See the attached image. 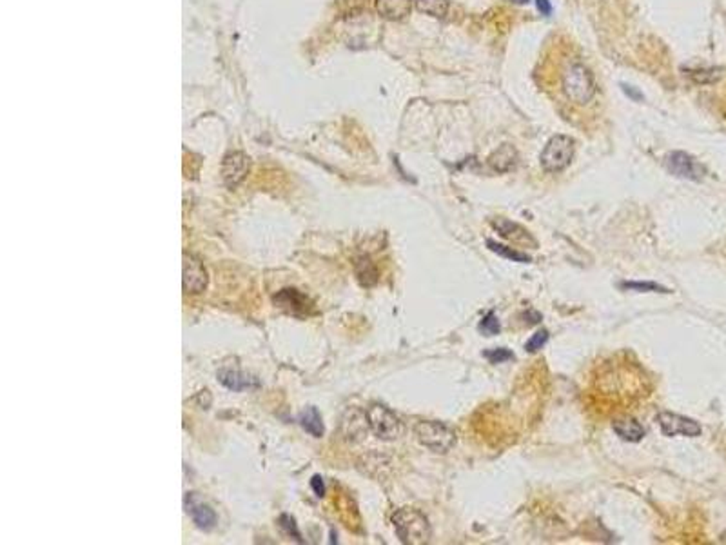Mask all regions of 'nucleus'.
Instances as JSON below:
<instances>
[{
	"mask_svg": "<svg viewBox=\"0 0 726 545\" xmlns=\"http://www.w3.org/2000/svg\"><path fill=\"white\" fill-rule=\"evenodd\" d=\"M574 158V141L566 135H554L541 151L540 162L547 173H561Z\"/></svg>",
	"mask_w": 726,
	"mask_h": 545,
	"instance_id": "nucleus-4",
	"label": "nucleus"
},
{
	"mask_svg": "<svg viewBox=\"0 0 726 545\" xmlns=\"http://www.w3.org/2000/svg\"><path fill=\"white\" fill-rule=\"evenodd\" d=\"M621 88H623V91H625V95H628V97H630L632 100H636V102H639V100H643V93H639L638 89H634L632 86L621 84Z\"/></svg>",
	"mask_w": 726,
	"mask_h": 545,
	"instance_id": "nucleus-27",
	"label": "nucleus"
},
{
	"mask_svg": "<svg viewBox=\"0 0 726 545\" xmlns=\"http://www.w3.org/2000/svg\"><path fill=\"white\" fill-rule=\"evenodd\" d=\"M300 424L301 427H303L309 435L314 436V438L323 436V422L316 407H307L300 415Z\"/></svg>",
	"mask_w": 726,
	"mask_h": 545,
	"instance_id": "nucleus-17",
	"label": "nucleus"
},
{
	"mask_svg": "<svg viewBox=\"0 0 726 545\" xmlns=\"http://www.w3.org/2000/svg\"><path fill=\"white\" fill-rule=\"evenodd\" d=\"M487 245H488V250L492 251V253L499 254V256H503V258H507V260H512V262H519V264H529V262H532V258H530L527 253H521V251H518V250H512V247H508V245L498 244V242H494V240H488Z\"/></svg>",
	"mask_w": 726,
	"mask_h": 545,
	"instance_id": "nucleus-18",
	"label": "nucleus"
},
{
	"mask_svg": "<svg viewBox=\"0 0 726 545\" xmlns=\"http://www.w3.org/2000/svg\"><path fill=\"white\" fill-rule=\"evenodd\" d=\"M414 433L418 436V440L434 452L445 455L456 446V433L452 431L451 427L443 424V422L423 420L420 424H416Z\"/></svg>",
	"mask_w": 726,
	"mask_h": 545,
	"instance_id": "nucleus-3",
	"label": "nucleus"
},
{
	"mask_svg": "<svg viewBox=\"0 0 726 545\" xmlns=\"http://www.w3.org/2000/svg\"><path fill=\"white\" fill-rule=\"evenodd\" d=\"M658 424L661 427V433L664 436H688V438H695V436L701 435V426L692 418H686V416H681L677 413H670V411H663L658 415Z\"/></svg>",
	"mask_w": 726,
	"mask_h": 545,
	"instance_id": "nucleus-8",
	"label": "nucleus"
},
{
	"mask_svg": "<svg viewBox=\"0 0 726 545\" xmlns=\"http://www.w3.org/2000/svg\"><path fill=\"white\" fill-rule=\"evenodd\" d=\"M367 416V426L371 427V431L378 436L379 440L390 441L396 440L401 436L403 433V424L399 420L398 416L385 405L374 404L371 405L365 413Z\"/></svg>",
	"mask_w": 726,
	"mask_h": 545,
	"instance_id": "nucleus-5",
	"label": "nucleus"
},
{
	"mask_svg": "<svg viewBox=\"0 0 726 545\" xmlns=\"http://www.w3.org/2000/svg\"><path fill=\"white\" fill-rule=\"evenodd\" d=\"M449 0H416V8L434 19H443L449 11Z\"/></svg>",
	"mask_w": 726,
	"mask_h": 545,
	"instance_id": "nucleus-19",
	"label": "nucleus"
},
{
	"mask_svg": "<svg viewBox=\"0 0 726 545\" xmlns=\"http://www.w3.org/2000/svg\"><path fill=\"white\" fill-rule=\"evenodd\" d=\"M666 169H668L674 177L686 178V180L699 182L706 175L705 166H701L694 156L685 153V151H674L666 156Z\"/></svg>",
	"mask_w": 726,
	"mask_h": 545,
	"instance_id": "nucleus-7",
	"label": "nucleus"
},
{
	"mask_svg": "<svg viewBox=\"0 0 726 545\" xmlns=\"http://www.w3.org/2000/svg\"><path fill=\"white\" fill-rule=\"evenodd\" d=\"M311 487L312 491H314V494L316 496H323L325 494V485H323V480L320 476H314L311 480Z\"/></svg>",
	"mask_w": 726,
	"mask_h": 545,
	"instance_id": "nucleus-26",
	"label": "nucleus"
},
{
	"mask_svg": "<svg viewBox=\"0 0 726 545\" xmlns=\"http://www.w3.org/2000/svg\"><path fill=\"white\" fill-rule=\"evenodd\" d=\"M623 289L639 291V293H670L666 287L659 286L655 282H625L621 284Z\"/></svg>",
	"mask_w": 726,
	"mask_h": 545,
	"instance_id": "nucleus-21",
	"label": "nucleus"
},
{
	"mask_svg": "<svg viewBox=\"0 0 726 545\" xmlns=\"http://www.w3.org/2000/svg\"><path fill=\"white\" fill-rule=\"evenodd\" d=\"M536 5H538V10L541 11V15L549 16L550 13H552V4H550L549 0H536Z\"/></svg>",
	"mask_w": 726,
	"mask_h": 545,
	"instance_id": "nucleus-28",
	"label": "nucleus"
},
{
	"mask_svg": "<svg viewBox=\"0 0 726 545\" xmlns=\"http://www.w3.org/2000/svg\"><path fill=\"white\" fill-rule=\"evenodd\" d=\"M612 429L621 440L630 441V444H638L644 438L647 431L644 427L639 424L638 420L634 418H619V420L612 422Z\"/></svg>",
	"mask_w": 726,
	"mask_h": 545,
	"instance_id": "nucleus-15",
	"label": "nucleus"
},
{
	"mask_svg": "<svg viewBox=\"0 0 726 545\" xmlns=\"http://www.w3.org/2000/svg\"><path fill=\"white\" fill-rule=\"evenodd\" d=\"M278 524H280L281 531H284L287 536L295 538L296 542H303V538H301L300 531H298V527H296V522L292 516H289V514H281L280 520H278Z\"/></svg>",
	"mask_w": 726,
	"mask_h": 545,
	"instance_id": "nucleus-23",
	"label": "nucleus"
},
{
	"mask_svg": "<svg viewBox=\"0 0 726 545\" xmlns=\"http://www.w3.org/2000/svg\"><path fill=\"white\" fill-rule=\"evenodd\" d=\"M376 10L387 21H403L412 11V0H376Z\"/></svg>",
	"mask_w": 726,
	"mask_h": 545,
	"instance_id": "nucleus-13",
	"label": "nucleus"
},
{
	"mask_svg": "<svg viewBox=\"0 0 726 545\" xmlns=\"http://www.w3.org/2000/svg\"><path fill=\"white\" fill-rule=\"evenodd\" d=\"M492 228L496 229L501 237H505V239H508V240H514V242L523 240V242L536 244L534 240L530 239L529 231H525L519 223L510 222V220H507V218H496V220H492Z\"/></svg>",
	"mask_w": 726,
	"mask_h": 545,
	"instance_id": "nucleus-16",
	"label": "nucleus"
},
{
	"mask_svg": "<svg viewBox=\"0 0 726 545\" xmlns=\"http://www.w3.org/2000/svg\"><path fill=\"white\" fill-rule=\"evenodd\" d=\"M182 286L187 295H198L208 287V271L195 254L184 253Z\"/></svg>",
	"mask_w": 726,
	"mask_h": 545,
	"instance_id": "nucleus-6",
	"label": "nucleus"
},
{
	"mask_svg": "<svg viewBox=\"0 0 726 545\" xmlns=\"http://www.w3.org/2000/svg\"><path fill=\"white\" fill-rule=\"evenodd\" d=\"M392 524H395L396 535L403 544L420 545L431 540V524L425 514L420 513L418 509H398L392 514Z\"/></svg>",
	"mask_w": 726,
	"mask_h": 545,
	"instance_id": "nucleus-2",
	"label": "nucleus"
},
{
	"mask_svg": "<svg viewBox=\"0 0 726 545\" xmlns=\"http://www.w3.org/2000/svg\"><path fill=\"white\" fill-rule=\"evenodd\" d=\"M483 356L490 360V363H501V362H505V360L514 359V354L510 353L508 349H505V348H498V349H490V351H485V353H483Z\"/></svg>",
	"mask_w": 726,
	"mask_h": 545,
	"instance_id": "nucleus-25",
	"label": "nucleus"
},
{
	"mask_svg": "<svg viewBox=\"0 0 726 545\" xmlns=\"http://www.w3.org/2000/svg\"><path fill=\"white\" fill-rule=\"evenodd\" d=\"M508 2H514V4H525V2H529V0H508Z\"/></svg>",
	"mask_w": 726,
	"mask_h": 545,
	"instance_id": "nucleus-29",
	"label": "nucleus"
},
{
	"mask_svg": "<svg viewBox=\"0 0 726 545\" xmlns=\"http://www.w3.org/2000/svg\"><path fill=\"white\" fill-rule=\"evenodd\" d=\"M186 511L198 529L211 531L216 525L218 518L214 509L209 504H205L203 500H200L197 493L186 494Z\"/></svg>",
	"mask_w": 726,
	"mask_h": 545,
	"instance_id": "nucleus-9",
	"label": "nucleus"
},
{
	"mask_svg": "<svg viewBox=\"0 0 726 545\" xmlns=\"http://www.w3.org/2000/svg\"><path fill=\"white\" fill-rule=\"evenodd\" d=\"M549 342V331L547 329H541V331H538L536 335H532V337L529 338V342L525 343V349L529 351V353H538L541 348H544V343Z\"/></svg>",
	"mask_w": 726,
	"mask_h": 545,
	"instance_id": "nucleus-24",
	"label": "nucleus"
},
{
	"mask_svg": "<svg viewBox=\"0 0 726 545\" xmlns=\"http://www.w3.org/2000/svg\"><path fill=\"white\" fill-rule=\"evenodd\" d=\"M688 77L695 84H716L723 77L721 68H706V69H688Z\"/></svg>",
	"mask_w": 726,
	"mask_h": 545,
	"instance_id": "nucleus-20",
	"label": "nucleus"
},
{
	"mask_svg": "<svg viewBox=\"0 0 726 545\" xmlns=\"http://www.w3.org/2000/svg\"><path fill=\"white\" fill-rule=\"evenodd\" d=\"M516 164H518V151L510 144L499 145L498 149L488 156V166L498 173L510 171Z\"/></svg>",
	"mask_w": 726,
	"mask_h": 545,
	"instance_id": "nucleus-12",
	"label": "nucleus"
},
{
	"mask_svg": "<svg viewBox=\"0 0 726 545\" xmlns=\"http://www.w3.org/2000/svg\"><path fill=\"white\" fill-rule=\"evenodd\" d=\"M499 329H501L499 320L492 311L487 313V315L483 317L481 322H479V331H481L485 337H494V335H498Z\"/></svg>",
	"mask_w": 726,
	"mask_h": 545,
	"instance_id": "nucleus-22",
	"label": "nucleus"
},
{
	"mask_svg": "<svg viewBox=\"0 0 726 545\" xmlns=\"http://www.w3.org/2000/svg\"><path fill=\"white\" fill-rule=\"evenodd\" d=\"M218 380L231 391H245L258 385V380L249 376V374L240 373L236 369H220L218 371Z\"/></svg>",
	"mask_w": 726,
	"mask_h": 545,
	"instance_id": "nucleus-14",
	"label": "nucleus"
},
{
	"mask_svg": "<svg viewBox=\"0 0 726 545\" xmlns=\"http://www.w3.org/2000/svg\"><path fill=\"white\" fill-rule=\"evenodd\" d=\"M275 304L284 311H289L292 315H307L311 311V302L305 295H301L296 289H281L275 296Z\"/></svg>",
	"mask_w": 726,
	"mask_h": 545,
	"instance_id": "nucleus-11",
	"label": "nucleus"
},
{
	"mask_svg": "<svg viewBox=\"0 0 726 545\" xmlns=\"http://www.w3.org/2000/svg\"><path fill=\"white\" fill-rule=\"evenodd\" d=\"M247 171H249V158L244 153L233 151V153L225 155L222 164V178L229 189H234L238 186L240 182L247 177Z\"/></svg>",
	"mask_w": 726,
	"mask_h": 545,
	"instance_id": "nucleus-10",
	"label": "nucleus"
},
{
	"mask_svg": "<svg viewBox=\"0 0 726 545\" xmlns=\"http://www.w3.org/2000/svg\"><path fill=\"white\" fill-rule=\"evenodd\" d=\"M563 91L574 104L585 106L596 97V80L585 64L571 62L561 73Z\"/></svg>",
	"mask_w": 726,
	"mask_h": 545,
	"instance_id": "nucleus-1",
	"label": "nucleus"
}]
</instances>
